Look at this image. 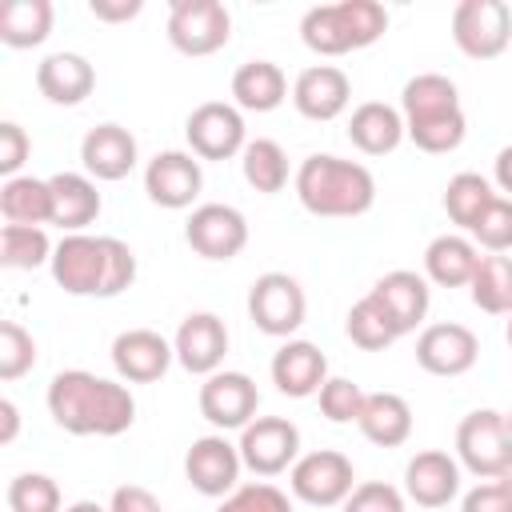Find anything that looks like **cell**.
Segmentation results:
<instances>
[{
	"label": "cell",
	"instance_id": "cell-1",
	"mask_svg": "<svg viewBox=\"0 0 512 512\" xmlns=\"http://www.w3.org/2000/svg\"><path fill=\"white\" fill-rule=\"evenodd\" d=\"M44 400L56 428L72 436H120L136 424V396L128 392V384L104 380L84 368L56 372Z\"/></svg>",
	"mask_w": 512,
	"mask_h": 512
},
{
	"label": "cell",
	"instance_id": "cell-2",
	"mask_svg": "<svg viewBox=\"0 0 512 512\" xmlns=\"http://www.w3.org/2000/svg\"><path fill=\"white\" fill-rule=\"evenodd\" d=\"M52 280L68 296H100L112 300L136 280V252L116 236L68 232L52 252Z\"/></svg>",
	"mask_w": 512,
	"mask_h": 512
},
{
	"label": "cell",
	"instance_id": "cell-3",
	"mask_svg": "<svg viewBox=\"0 0 512 512\" xmlns=\"http://www.w3.org/2000/svg\"><path fill=\"white\" fill-rule=\"evenodd\" d=\"M296 200L304 212L324 216V220H352L372 212L376 204V176L360 160H344L332 152H312L300 160L292 176Z\"/></svg>",
	"mask_w": 512,
	"mask_h": 512
},
{
	"label": "cell",
	"instance_id": "cell-4",
	"mask_svg": "<svg viewBox=\"0 0 512 512\" xmlns=\"http://www.w3.org/2000/svg\"><path fill=\"white\" fill-rule=\"evenodd\" d=\"M400 116H404L408 140L428 156H444V152H456L464 144L468 116L460 108L456 84L444 72L412 76L400 92Z\"/></svg>",
	"mask_w": 512,
	"mask_h": 512
},
{
	"label": "cell",
	"instance_id": "cell-5",
	"mask_svg": "<svg viewBox=\"0 0 512 512\" xmlns=\"http://www.w3.org/2000/svg\"><path fill=\"white\" fill-rule=\"evenodd\" d=\"M456 460L480 480L512 476V432L504 424V412L476 408L456 424Z\"/></svg>",
	"mask_w": 512,
	"mask_h": 512
},
{
	"label": "cell",
	"instance_id": "cell-6",
	"mask_svg": "<svg viewBox=\"0 0 512 512\" xmlns=\"http://www.w3.org/2000/svg\"><path fill=\"white\" fill-rule=\"evenodd\" d=\"M308 316V296L296 276L288 272H264L248 288V320L276 340H292V332Z\"/></svg>",
	"mask_w": 512,
	"mask_h": 512
},
{
	"label": "cell",
	"instance_id": "cell-7",
	"mask_svg": "<svg viewBox=\"0 0 512 512\" xmlns=\"http://www.w3.org/2000/svg\"><path fill=\"white\" fill-rule=\"evenodd\" d=\"M452 40L468 60H496L512 44V8L504 0H460L452 8Z\"/></svg>",
	"mask_w": 512,
	"mask_h": 512
},
{
	"label": "cell",
	"instance_id": "cell-8",
	"mask_svg": "<svg viewBox=\"0 0 512 512\" xmlns=\"http://www.w3.org/2000/svg\"><path fill=\"white\" fill-rule=\"evenodd\" d=\"M288 488L296 500L312 504V508H336L352 496L356 488V468L344 452L336 448H316L304 452L292 468H288Z\"/></svg>",
	"mask_w": 512,
	"mask_h": 512
},
{
	"label": "cell",
	"instance_id": "cell-9",
	"mask_svg": "<svg viewBox=\"0 0 512 512\" xmlns=\"http://www.w3.org/2000/svg\"><path fill=\"white\" fill-rule=\"evenodd\" d=\"M232 40V12L220 0H172L168 44L180 56H212Z\"/></svg>",
	"mask_w": 512,
	"mask_h": 512
},
{
	"label": "cell",
	"instance_id": "cell-10",
	"mask_svg": "<svg viewBox=\"0 0 512 512\" xmlns=\"http://www.w3.org/2000/svg\"><path fill=\"white\" fill-rule=\"evenodd\" d=\"M184 136H188V148L196 160H232L248 144L244 112L228 100H204L188 112Z\"/></svg>",
	"mask_w": 512,
	"mask_h": 512
},
{
	"label": "cell",
	"instance_id": "cell-11",
	"mask_svg": "<svg viewBox=\"0 0 512 512\" xmlns=\"http://www.w3.org/2000/svg\"><path fill=\"white\" fill-rule=\"evenodd\" d=\"M200 416L216 428V432H240L256 420V408H260V388L248 372H232V368H220L212 376H204L200 384Z\"/></svg>",
	"mask_w": 512,
	"mask_h": 512
},
{
	"label": "cell",
	"instance_id": "cell-12",
	"mask_svg": "<svg viewBox=\"0 0 512 512\" xmlns=\"http://www.w3.org/2000/svg\"><path fill=\"white\" fill-rule=\"evenodd\" d=\"M240 460L256 476H280L300 460V428L284 416H256L248 428H240Z\"/></svg>",
	"mask_w": 512,
	"mask_h": 512
},
{
	"label": "cell",
	"instance_id": "cell-13",
	"mask_svg": "<svg viewBox=\"0 0 512 512\" xmlns=\"http://www.w3.org/2000/svg\"><path fill=\"white\" fill-rule=\"evenodd\" d=\"M184 240L204 260H236L248 244V220L232 204H196L184 220Z\"/></svg>",
	"mask_w": 512,
	"mask_h": 512
},
{
	"label": "cell",
	"instance_id": "cell-14",
	"mask_svg": "<svg viewBox=\"0 0 512 512\" xmlns=\"http://www.w3.org/2000/svg\"><path fill=\"white\" fill-rule=\"evenodd\" d=\"M240 472H244L240 448L224 432H208V436L192 440V448L184 456L188 484L200 496H212V500H224L228 492H236L240 488Z\"/></svg>",
	"mask_w": 512,
	"mask_h": 512
},
{
	"label": "cell",
	"instance_id": "cell-15",
	"mask_svg": "<svg viewBox=\"0 0 512 512\" xmlns=\"http://www.w3.org/2000/svg\"><path fill=\"white\" fill-rule=\"evenodd\" d=\"M200 188H204V168L192 152L168 148V152H156L144 164V192L156 208H168V212L192 208Z\"/></svg>",
	"mask_w": 512,
	"mask_h": 512
},
{
	"label": "cell",
	"instance_id": "cell-16",
	"mask_svg": "<svg viewBox=\"0 0 512 512\" xmlns=\"http://www.w3.org/2000/svg\"><path fill=\"white\" fill-rule=\"evenodd\" d=\"M480 360V340L468 324H456V320H440V324H428L420 336H416V364L428 372V376H464L472 372Z\"/></svg>",
	"mask_w": 512,
	"mask_h": 512
},
{
	"label": "cell",
	"instance_id": "cell-17",
	"mask_svg": "<svg viewBox=\"0 0 512 512\" xmlns=\"http://www.w3.org/2000/svg\"><path fill=\"white\" fill-rule=\"evenodd\" d=\"M172 352L184 372L212 376L228 356V324L216 312H188L172 336Z\"/></svg>",
	"mask_w": 512,
	"mask_h": 512
},
{
	"label": "cell",
	"instance_id": "cell-18",
	"mask_svg": "<svg viewBox=\"0 0 512 512\" xmlns=\"http://www.w3.org/2000/svg\"><path fill=\"white\" fill-rule=\"evenodd\" d=\"M172 360V340H164L156 328H128L112 340V368L128 384H156Z\"/></svg>",
	"mask_w": 512,
	"mask_h": 512
},
{
	"label": "cell",
	"instance_id": "cell-19",
	"mask_svg": "<svg viewBox=\"0 0 512 512\" xmlns=\"http://www.w3.org/2000/svg\"><path fill=\"white\" fill-rule=\"evenodd\" d=\"M292 104L304 120H336L352 104V80L336 64H312L292 80Z\"/></svg>",
	"mask_w": 512,
	"mask_h": 512
},
{
	"label": "cell",
	"instance_id": "cell-20",
	"mask_svg": "<svg viewBox=\"0 0 512 512\" xmlns=\"http://www.w3.org/2000/svg\"><path fill=\"white\" fill-rule=\"evenodd\" d=\"M268 372H272V384L280 396L308 400L328 384V356L312 340H284L272 352Z\"/></svg>",
	"mask_w": 512,
	"mask_h": 512
},
{
	"label": "cell",
	"instance_id": "cell-21",
	"mask_svg": "<svg viewBox=\"0 0 512 512\" xmlns=\"http://www.w3.org/2000/svg\"><path fill=\"white\" fill-rule=\"evenodd\" d=\"M460 492V460L440 452V448H424L404 464V496L416 508H444L448 500H456Z\"/></svg>",
	"mask_w": 512,
	"mask_h": 512
},
{
	"label": "cell",
	"instance_id": "cell-22",
	"mask_svg": "<svg viewBox=\"0 0 512 512\" xmlns=\"http://www.w3.org/2000/svg\"><path fill=\"white\" fill-rule=\"evenodd\" d=\"M140 160L136 136L124 124H96L80 140V164L92 180H124Z\"/></svg>",
	"mask_w": 512,
	"mask_h": 512
},
{
	"label": "cell",
	"instance_id": "cell-23",
	"mask_svg": "<svg viewBox=\"0 0 512 512\" xmlns=\"http://www.w3.org/2000/svg\"><path fill=\"white\" fill-rule=\"evenodd\" d=\"M368 292L380 300V308L388 312V320L396 324L400 336L416 332V328L424 324V316H428V304H432V288H428V280H424L420 272H408V268L384 272Z\"/></svg>",
	"mask_w": 512,
	"mask_h": 512
},
{
	"label": "cell",
	"instance_id": "cell-24",
	"mask_svg": "<svg viewBox=\"0 0 512 512\" xmlns=\"http://www.w3.org/2000/svg\"><path fill=\"white\" fill-rule=\"evenodd\" d=\"M36 88L48 104L60 108H76L92 96L96 88V68L88 64V56L80 52H52L36 64Z\"/></svg>",
	"mask_w": 512,
	"mask_h": 512
},
{
	"label": "cell",
	"instance_id": "cell-25",
	"mask_svg": "<svg viewBox=\"0 0 512 512\" xmlns=\"http://www.w3.org/2000/svg\"><path fill=\"white\" fill-rule=\"evenodd\" d=\"M404 136H408V132H404L400 108H392V104H384V100H364V104H356L352 116H348V140H352V148H360L364 156H388V152L400 148Z\"/></svg>",
	"mask_w": 512,
	"mask_h": 512
},
{
	"label": "cell",
	"instance_id": "cell-26",
	"mask_svg": "<svg viewBox=\"0 0 512 512\" xmlns=\"http://www.w3.org/2000/svg\"><path fill=\"white\" fill-rule=\"evenodd\" d=\"M48 184H52V224L64 228V236L84 232L100 216L104 200L88 172H56L48 176Z\"/></svg>",
	"mask_w": 512,
	"mask_h": 512
},
{
	"label": "cell",
	"instance_id": "cell-27",
	"mask_svg": "<svg viewBox=\"0 0 512 512\" xmlns=\"http://www.w3.org/2000/svg\"><path fill=\"white\" fill-rule=\"evenodd\" d=\"M476 264H480V248L472 244V236L460 232H444L424 248V280H432L436 288H468Z\"/></svg>",
	"mask_w": 512,
	"mask_h": 512
},
{
	"label": "cell",
	"instance_id": "cell-28",
	"mask_svg": "<svg viewBox=\"0 0 512 512\" xmlns=\"http://www.w3.org/2000/svg\"><path fill=\"white\" fill-rule=\"evenodd\" d=\"M288 100V76L272 60H244L232 72V104L240 112H272Z\"/></svg>",
	"mask_w": 512,
	"mask_h": 512
},
{
	"label": "cell",
	"instance_id": "cell-29",
	"mask_svg": "<svg viewBox=\"0 0 512 512\" xmlns=\"http://www.w3.org/2000/svg\"><path fill=\"white\" fill-rule=\"evenodd\" d=\"M356 428L376 448H400L412 436V404L400 392H368Z\"/></svg>",
	"mask_w": 512,
	"mask_h": 512
},
{
	"label": "cell",
	"instance_id": "cell-30",
	"mask_svg": "<svg viewBox=\"0 0 512 512\" xmlns=\"http://www.w3.org/2000/svg\"><path fill=\"white\" fill-rule=\"evenodd\" d=\"M0 216L4 224H52V184L40 176H12L0 184Z\"/></svg>",
	"mask_w": 512,
	"mask_h": 512
},
{
	"label": "cell",
	"instance_id": "cell-31",
	"mask_svg": "<svg viewBox=\"0 0 512 512\" xmlns=\"http://www.w3.org/2000/svg\"><path fill=\"white\" fill-rule=\"evenodd\" d=\"M56 20L52 0H8L0 8V40L8 48H36L48 40Z\"/></svg>",
	"mask_w": 512,
	"mask_h": 512
},
{
	"label": "cell",
	"instance_id": "cell-32",
	"mask_svg": "<svg viewBox=\"0 0 512 512\" xmlns=\"http://www.w3.org/2000/svg\"><path fill=\"white\" fill-rule=\"evenodd\" d=\"M468 296L488 316H512V256H504V252L480 256Z\"/></svg>",
	"mask_w": 512,
	"mask_h": 512
},
{
	"label": "cell",
	"instance_id": "cell-33",
	"mask_svg": "<svg viewBox=\"0 0 512 512\" xmlns=\"http://www.w3.org/2000/svg\"><path fill=\"white\" fill-rule=\"evenodd\" d=\"M240 172H244L248 188L264 192V196H276V192H284V184H288V152H284L276 140L256 136V140H248L244 152H240Z\"/></svg>",
	"mask_w": 512,
	"mask_h": 512
},
{
	"label": "cell",
	"instance_id": "cell-34",
	"mask_svg": "<svg viewBox=\"0 0 512 512\" xmlns=\"http://www.w3.org/2000/svg\"><path fill=\"white\" fill-rule=\"evenodd\" d=\"M344 332H348V340H352L356 348H364V352H384L388 344L400 340L396 324L388 320V312L380 308V300H376L372 292H364V296L348 308V316H344Z\"/></svg>",
	"mask_w": 512,
	"mask_h": 512
},
{
	"label": "cell",
	"instance_id": "cell-35",
	"mask_svg": "<svg viewBox=\"0 0 512 512\" xmlns=\"http://www.w3.org/2000/svg\"><path fill=\"white\" fill-rule=\"evenodd\" d=\"M300 40L316 52V56H344V52H356L352 48V36L344 28V16H340V4H316L300 16Z\"/></svg>",
	"mask_w": 512,
	"mask_h": 512
},
{
	"label": "cell",
	"instance_id": "cell-36",
	"mask_svg": "<svg viewBox=\"0 0 512 512\" xmlns=\"http://www.w3.org/2000/svg\"><path fill=\"white\" fill-rule=\"evenodd\" d=\"M492 200H496V192H492V184H488L480 172H456V176L448 180V188H444V212H448V220H452L456 228H464V232H472V224L480 220V212H484Z\"/></svg>",
	"mask_w": 512,
	"mask_h": 512
},
{
	"label": "cell",
	"instance_id": "cell-37",
	"mask_svg": "<svg viewBox=\"0 0 512 512\" xmlns=\"http://www.w3.org/2000/svg\"><path fill=\"white\" fill-rule=\"evenodd\" d=\"M56 244L48 240L44 228H28V224H4L0 228V264L16 268V272H32L40 264H52Z\"/></svg>",
	"mask_w": 512,
	"mask_h": 512
},
{
	"label": "cell",
	"instance_id": "cell-38",
	"mask_svg": "<svg viewBox=\"0 0 512 512\" xmlns=\"http://www.w3.org/2000/svg\"><path fill=\"white\" fill-rule=\"evenodd\" d=\"M4 500L8 512H60V484L44 472H20L12 476Z\"/></svg>",
	"mask_w": 512,
	"mask_h": 512
},
{
	"label": "cell",
	"instance_id": "cell-39",
	"mask_svg": "<svg viewBox=\"0 0 512 512\" xmlns=\"http://www.w3.org/2000/svg\"><path fill=\"white\" fill-rule=\"evenodd\" d=\"M36 368V340L24 324L4 320L0 324V380H20Z\"/></svg>",
	"mask_w": 512,
	"mask_h": 512
},
{
	"label": "cell",
	"instance_id": "cell-40",
	"mask_svg": "<svg viewBox=\"0 0 512 512\" xmlns=\"http://www.w3.org/2000/svg\"><path fill=\"white\" fill-rule=\"evenodd\" d=\"M468 236L484 252H512V200L496 192V200L480 212V220L472 224Z\"/></svg>",
	"mask_w": 512,
	"mask_h": 512
},
{
	"label": "cell",
	"instance_id": "cell-41",
	"mask_svg": "<svg viewBox=\"0 0 512 512\" xmlns=\"http://www.w3.org/2000/svg\"><path fill=\"white\" fill-rule=\"evenodd\" d=\"M316 396H320V412L332 424H356L364 412V400H368V392L348 376H328V384Z\"/></svg>",
	"mask_w": 512,
	"mask_h": 512
},
{
	"label": "cell",
	"instance_id": "cell-42",
	"mask_svg": "<svg viewBox=\"0 0 512 512\" xmlns=\"http://www.w3.org/2000/svg\"><path fill=\"white\" fill-rule=\"evenodd\" d=\"M216 512H292V500L276 484L252 480V484H240L236 492H228Z\"/></svg>",
	"mask_w": 512,
	"mask_h": 512
},
{
	"label": "cell",
	"instance_id": "cell-43",
	"mask_svg": "<svg viewBox=\"0 0 512 512\" xmlns=\"http://www.w3.org/2000/svg\"><path fill=\"white\" fill-rule=\"evenodd\" d=\"M344 512H408V496L388 480H364L344 500Z\"/></svg>",
	"mask_w": 512,
	"mask_h": 512
},
{
	"label": "cell",
	"instance_id": "cell-44",
	"mask_svg": "<svg viewBox=\"0 0 512 512\" xmlns=\"http://www.w3.org/2000/svg\"><path fill=\"white\" fill-rule=\"evenodd\" d=\"M460 512H512V476L484 480L472 492H464Z\"/></svg>",
	"mask_w": 512,
	"mask_h": 512
},
{
	"label": "cell",
	"instance_id": "cell-45",
	"mask_svg": "<svg viewBox=\"0 0 512 512\" xmlns=\"http://www.w3.org/2000/svg\"><path fill=\"white\" fill-rule=\"evenodd\" d=\"M28 156H32L28 132H24L16 120H4V124H0V176H4V180L20 176V168H24Z\"/></svg>",
	"mask_w": 512,
	"mask_h": 512
},
{
	"label": "cell",
	"instance_id": "cell-46",
	"mask_svg": "<svg viewBox=\"0 0 512 512\" xmlns=\"http://www.w3.org/2000/svg\"><path fill=\"white\" fill-rule=\"evenodd\" d=\"M108 512H164V508L144 484H120V488H112Z\"/></svg>",
	"mask_w": 512,
	"mask_h": 512
},
{
	"label": "cell",
	"instance_id": "cell-47",
	"mask_svg": "<svg viewBox=\"0 0 512 512\" xmlns=\"http://www.w3.org/2000/svg\"><path fill=\"white\" fill-rule=\"evenodd\" d=\"M88 12L104 24H124L144 12V0H88Z\"/></svg>",
	"mask_w": 512,
	"mask_h": 512
},
{
	"label": "cell",
	"instance_id": "cell-48",
	"mask_svg": "<svg viewBox=\"0 0 512 512\" xmlns=\"http://www.w3.org/2000/svg\"><path fill=\"white\" fill-rule=\"evenodd\" d=\"M492 180H496V188L512 200V144H504V148L496 152V160H492Z\"/></svg>",
	"mask_w": 512,
	"mask_h": 512
},
{
	"label": "cell",
	"instance_id": "cell-49",
	"mask_svg": "<svg viewBox=\"0 0 512 512\" xmlns=\"http://www.w3.org/2000/svg\"><path fill=\"white\" fill-rule=\"evenodd\" d=\"M20 432V408L12 400H0V444H12Z\"/></svg>",
	"mask_w": 512,
	"mask_h": 512
},
{
	"label": "cell",
	"instance_id": "cell-50",
	"mask_svg": "<svg viewBox=\"0 0 512 512\" xmlns=\"http://www.w3.org/2000/svg\"><path fill=\"white\" fill-rule=\"evenodd\" d=\"M64 512H108L104 504H96V500H76V504H68Z\"/></svg>",
	"mask_w": 512,
	"mask_h": 512
},
{
	"label": "cell",
	"instance_id": "cell-51",
	"mask_svg": "<svg viewBox=\"0 0 512 512\" xmlns=\"http://www.w3.org/2000/svg\"><path fill=\"white\" fill-rule=\"evenodd\" d=\"M504 336H508V348H512V316H508V328H504Z\"/></svg>",
	"mask_w": 512,
	"mask_h": 512
},
{
	"label": "cell",
	"instance_id": "cell-52",
	"mask_svg": "<svg viewBox=\"0 0 512 512\" xmlns=\"http://www.w3.org/2000/svg\"><path fill=\"white\" fill-rule=\"evenodd\" d=\"M504 424H508V432H512V408H508V412H504Z\"/></svg>",
	"mask_w": 512,
	"mask_h": 512
}]
</instances>
